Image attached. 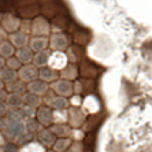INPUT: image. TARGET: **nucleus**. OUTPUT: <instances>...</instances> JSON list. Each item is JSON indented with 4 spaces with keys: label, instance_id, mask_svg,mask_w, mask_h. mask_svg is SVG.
<instances>
[{
    "label": "nucleus",
    "instance_id": "nucleus-1",
    "mask_svg": "<svg viewBox=\"0 0 152 152\" xmlns=\"http://www.w3.org/2000/svg\"><path fill=\"white\" fill-rule=\"evenodd\" d=\"M26 132L25 129V121L22 122H12V124H6L1 134L4 136L7 142H15Z\"/></svg>",
    "mask_w": 152,
    "mask_h": 152
},
{
    "label": "nucleus",
    "instance_id": "nucleus-2",
    "mask_svg": "<svg viewBox=\"0 0 152 152\" xmlns=\"http://www.w3.org/2000/svg\"><path fill=\"white\" fill-rule=\"evenodd\" d=\"M51 28L50 22L47 21L44 17L41 15H37L32 19V30H30V34L33 37H50L51 36Z\"/></svg>",
    "mask_w": 152,
    "mask_h": 152
},
{
    "label": "nucleus",
    "instance_id": "nucleus-3",
    "mask_svg": "<svg viewBox=\"0 0 152 152\" xmlns=\"http://www.w3.org/2000/svg\"><path fill=\"white\" fill-rule=\"evenodd\" d=\"M70 47V37L64 33H53L50 36L48 48L51 52H66Z\"/></svg>",
    "mask_w": 152,
    "mask_h": 152
},
{
    "label": "nucleus",
    "instance_id": "nucleus-4",
    "mask_svg": "<svg viewBox=\"0 0 152 152\" xmlns=\"http://www.w3.org/2000/svg\"><path fill=\"white\" fill-rule=\"evenodd\" d=\"M85 121H86V113L80 107L67 108V125L71 129H81Z\"/></svg>",
    "mask_w": 152,
    "mask_h": 152
},
{
    "label": "nucleus",
    "instance_id": "nucleus-5",
    "mask_svg": "<svg viewBox=\"0 0 152 152\" xmlns=\"http://www.w3.org/2000/svg\"><path fill=\"white\" fill-rule=\"evenodd\" d=\"M50 89L53 91V93L56 96H60V97H66V99H70L71 96L74 95L73 92V82L66 81V80H56L55 82L50 85Z\"/></svg>",
    "mask_w": 152,
    "mask_h": 152
},
{
    "label": "nucleus",
    "instance_id": "nucleus-6",
    "mask_svg": "<svg viewBox=\"0 0 152 152\" xmlns=\"http://www.w3.org/2000/svg\"><path fill=\"white\" fill-rule=\"evenodd\" d=\"M21 21L22 19H19L14 14H4L1 17V21H0V26L4 29V32L7 34H12L15 32H19Z\"/></svg>",
    "mask_w": 152,
    "mask_h": 152
},
{
    "label": "nucleus",
    "instance_id": "nucleus-7",
    "mask_svg": "<svg viewBox=\"0 0 152 152\" xmlns=\"http://www.w3.org/2000/svg\"><path fill=\"white\" fill-rule=\"evenodd\" d=\"M18 80H21L22 82L29 84V82L39 80V69L34 67L33 64H25L18 70Z\"/></svg>",
    "mask_w": 152,
    "mask_h": 152
},
{
    "label": "nucleus",
    "instance_id": "nucleus-8",
    "mask_svg": "<svg viewBox=\"0 0 152 152\" xmlns=\"http://www.w3.org/2000/svg\"><path fill=\"white\" fill-rule=\"evenodd\" d=\"M36 119L39 121L42 127H51L53 125V111L47 106L39 107L36 113Z\"/></svg>",
    "mask_w": 152,
    "mask_h": 152
},
{
    "label": "nucleus",
    "instance_id": "nucleus-9",
    "mask_svg": "<svg viewBox=\"0 0 152 152\" xmlns=\"http://www.w3.org/2000/svg\"><path fill=\"white\" fill-rule=\"evenodd\" d=\"M36 138H37V141H39L45 149L52 148V145L55 144V141H56V137H55V134L50 130V127L41 129V130L37 133Z\"/></svg>",
    "mask_w": 152,
    "mask_h": 152
},
{
    "label": "nucleus",
    "instance_id": "nucleus-10",
    "mask_svg": "<svg viewBox=\"0 0 152 152\" xmlns=\"http://www.w3.org/2000/svg\"><path fill=\"white\" fill-rule=\"evenodd\" d=\"M26 91L33 93V95H36V96L42 97V96L50 91V85L45 84V82H42L41 80H34V81L26 84Z\"/></svg>",
    "mask_w": 152,
    "mask_h": 152
},
{
    "label": "nucleus",
    "instance_id": "nucleus-11",
    "mask_svg": "<svg viewBox=\"0 0 152 152\" xmlns=\"http://www.w3.org/2000/svg\"><path fill=\"white\" fill-rule=\"evenodd\" d=\"M67 64H69V62H67V58H66L64 52H51L50 63H48L50 67H52L53 70L60 71L62 69L66 67Z\"/></svg>",
    "mask_w": 152,
    "mask_h": 152
},
{
    "label": "nucleus",
    "instance_id": "nucleus-12",
    "mask_svg": "<svg viewBox=\"0 0 152 152\" xmlns=\"http://www.w3.org/2000/svg\"><path fill=\"white\" fill-rule=\"evenodd\" d=\"M8 41L11 42V45L14 47L15 50H19L22 47L29 45L30 36L25 34V33H22V32H15L12 34H8Z\"/></svg>",
    "mask_w": 152,
    "mask_h": 152
},
{
    "label": "nucleus",
    "instance_id": "nucleus-13",
    "mask_svg": "<svg viewBox=\"0 0 152 152\" xmlns=\"http://www.w3.org/2000/svg\"><path fill=\"white\" fill-rule=\"evenodd\" d=\"M78 71H80V74H81L82 77H85L86 80H92V78L96 77L97 73H99V70H97V67H96L95 64L91 63V62L86 59L81 60V64H80V67H78Z\"/></svg>",
    "mask_w": 152,
    "mask_h": 152
},
{
    "label": "nucleus",
    "instance_id": "nucleus-14",
    "mask_svg": "<svg viewBox=\"0 0 152 152\" xmlns=\"http://www.w3.org/2000/svg\"><path fill=\"white\" fill-rule=\"evenodd\" d=\"M39 80H41L42 82L51 85L52 82H55L56 80H59V71L53 70L52 67L47 66V67H42L39 70Z\"/></svg>",
    "mask_w": 152,
    "mask_h": 152
},
{
    "label": "nucleus",
    "instance_id": "nucleus-15",
    "mask_svg": "<svg viewBox=\"0 0 152 152\" xmlns=\"http://www.w3.org/2000/svg\"><path fill=\"white\" fill-rule=\"evenodd\" d=\"M48 41H50V37H30L29 48L33 51V53L44 52L48 50Z\"/></svg>",
    "mask_w": 152,
    "mask_h": 152
},
{
    "label": "nucleus",
    "instance_id": "nucleus-16",
    "mask_svg": "<svg viewBox=\"0 0 152 152\" xmlns=\"http://www.w3.org/2000/svg\"><path fill=\"white\" fill-rule=\"evenodd\" d=\"M78 75H80V71H78V66H77V64L69 63L66 67L62 69V70L59 71V78L66 80V81H70V82L77 81Z\"/></svg>",
    "mask_w": 152,
    "mask_h": 152
},
{
    "label": "nucleus",
    "instance_id": "nucleus-17",
    "mask_svg": "<svg viewBox=\"0 0 152 152\" xmlns=\"http://www.w3.org/2000/svg\"><path fill=\"white\" fill-rule=\"evenodd\" d=\"M33 56H34V53H33V51L30 50V48H29V45L22 47V48L15 51V58L21 62L22 66H25V64H32Z\"/></svg>",
    "mask_w": 152,
    "mask_h": 152
},
{
    "label": "nucleus",
    "instance_id": "nucleus-18",
    "mask_svg": "<svg viewBox=\"0 0 152 152\" xmlns=\"http://www.w3.org/2000/svg\"><path fill=\"white\" fill-rule=\"evenodd\" d=\"M67 62L71 64H77L78 62L82 60V48L80 45H70L67 48V51L64 52Z\"/></svg>",
    "mask_w": 152,
    "mask_h": 152
},
{
    "label": "nucleus",
    "instance_id": "nucleus-19",
    "mask_svg": "<svg viewBox=\"0 0 152 152\" xmlns=\"http://www.w3.org/2000/svg\"><path fill=\"white\" fill-rule=\"evenodd\" d=\"M50 130L56 138H70L71 134V127L67 124H53L50 127Z\"/></svg>",
    "mask_w": 152,
    "mask_h": 152
},
{
    "label": "nucleus",
    "instance_id": "nucleus-20",
    "mask_svg": "<svg viewBox=\"0 0 152 152\" xmlns=\"http://www.w3.org/2000/svg\"><path fill=\"white\" fill-rule=\"evenodd\" d=\"M50 56H51V51L50 50L44 51V52L34 53L32 64L34 66V67L39 69V70H40V69H42V67H47V66H48V63H50Z\"/></svg>",
    "mask_w": 152,
    "mask_h": 152
},
{
    "label": "nucleus",
    "instance_id": "nucleus-21",
    "mask_svg": "<svg viewBox=\"0 0 152 152\" xmlns=\"http://www.w3.org/2000/svg\"><path fill=\"white\" fill-rule=\"evenodd\" d=\"M4 91L7 93H14V95H25L28 91H26V84L22 82L21 80H17L14 82H10V84L4 85Z\"/></svg>",
    "mask_w": 152,
    "mask_h": 152
},
{
    "label": "nucleus",
    "instance_id": "nucleus-22",
    "mask_svg": "<svg viewBox=\"0 0 152 152\" xmlns=\"http://www.w3.org/2000/svg\"><path fill=\"white\" fill-rule=\"evenodd\" d=\"M47 107H50L52 111H63V110H67L69 107H70V103H69V99H66V97L55 96L52 99V102Z\"/></svg>",
    "mask_w": 152,
    "mask_h": 152
},
{
    "label": "nucleus",
    "instance_id": "nucleus-23",
    "mask_svg": "<svg viewBox=\"0 0 152 152\" xmlns=\"http://www.w3.org/2000/svg\"><path fill=\"white\" fill-rule=\"evenodd\" d=\"M6 104H7L8 108H14L18 110L23 106V95H14V93H7V97H6Z\"/></svg>",
    "mask_w": 152,
    "mask_h": 152
},
{
    "label": "nucleus",
    "instance_id": "nucleus-24",
    "mask_svg": "<svg viewBox=\"0 0 152 152\" xmlns=\"http://www.w3.org/2000/svg\"><path fill=\"white\" fill-rule=\"evenodd\" d=\"M18 80V71L11 70L8 67H4L3 70L0 71V81L3 82L4 85L10 84V82H14Z\"/></svg>",
    "mask_w": 152,
    "mask_h": 152
},
{
    "label": "nucleus",
    "instance_id": "nucleus-25",
    "mask_svg": "<svg viewBox=\"0 0 152 152\" xmlns=\"http://www.w3.org/2000/svg\"><path fill=\"white\" fill-rule=\"evenodd\" d=\"M23 104L29 107H33V108H39L42 106V99L40 96H36L30 92H26L23 95Z\"/></svg>",
    "mask_w": 152,
    "mask_h": 152
},
{
    "label": "nucleus",
    "instance_id": "nucleus-26",
    "mask_svg": "<svg viewBox=\"0 0 152 152\" xmlns=\"http://www.w3.org/2000/svg\"><path fill=\"white\" fill-rule=\"evenodd\" d=\"M4 121H6V124H12V122H22V121H25V118L21 113V108H18V110L8 108L7 114L4 117Z\"/></svg>",
    "mask_w": 152,
    "mask_h": 152
},
{
    "label": "nucleus",
    "instance_id": "nucleus-27",
    "mask_svg": "<svg viewBox=\"0 0 152 152\" xmlns=\"http://www.w3.org/2000/svg\"><path fill=\"white\" fill-rule=\"evenodd\" d=\"M15 53V48L11 45V42L8 41H3L0 42V58H3V59H10V58L14 56Z\"/></svg>",
    "mask_w": 152,
    "mask_h": 152
},
{
    "label": "nucleus",
    "instance_id": "nucleus-28",
    "mask_svg": "<svg viewBox=\"0 0 152 152\" xmlns=\"http://www.w3.org/2000/svg\"><path fill=\"white\" fill-rule=\"evenodd\" d=\"M25 129H26V133L37 136V133L41 129H44V127L40 125V122L36 118H30V119H25Z\"/></svg>",
    "mask_w": 152,
    "mask_h": 152
},
{
    "label": "nucleus",
    "instance_id": "nucleus-29",
    "mask_svg": "<svg viewBox=\"0 0 152 152\" xmlns=\"http://www.w3.org/2000/svg\"><path fill=\"white\" fill-rule=\"evenodd\" d=\"M100 119H102V117L100 115H96V114H92L91 117H86V121L84 122V125H82V132H91L93 130L97 125H99Z\"/></svg>",
    "mask_w": 152,
    "mask_h": 152
},
{
    "label": "nucleus",
    "instance_id": "nucleus-30",
    "mask_svg": "<svg viewBox=\"0 0 152 152\" xmlns=\"http://www.w3.org/2000/svg\"><path fill=\"white\" fill-rule=\"evenodd\" d=\"M71 138H56L55 144L52 145L53 152H66L69 149V147L71 145Z\"/></svg>",
    "mask_w": 152,
    "mask_h": 152
},
{
    "label": "nucleus",
    "instance_id": "nucleus-31",
    "mask_svg": "<svg viewBox=\"0 0 152 152\" xmlns=\"http://www.w3.org/2000/svg\"><path fill=\"white\" fill-rule=\"evenodd\" d=\"M45 151L47 149L44 148L37 140H34V141H32L30 144L19 148V152H45Z\"/></svg>",
    "mask_w": 152,
    "mask_h": 152
},
{
    "label": "nucleus",
    "instance_id": "nucleus-32",
    "mask_svg": "<svg viewBox=\"0 0 152 152\" xmlns=\"http://www.w3.org/2000/svg\"><path fill=\"white\" fill-rule=\"evenodd\" d=\"M34 140H37L34 134H30V133H26V132H25V133H23L21 137L18 138V140L14 142V144L17 145L18 148H22V147H25V145L30 144V142L34 141Z\"/></svg>",
    "mask_w": 152,
    "mask_h": 152
},
{
    "label": "nucleus",
    "instance_id": "nucleus-33",
    "mask_svg": "<svg viewBox=\"0 0 152 152\" xmlns=\"http://www.w3.org/2000/svg\"><path fill=\"white\" fill-rule=\"evenodd\" d=\"M53 124H67V110L53 111Z\"/></svg>",
    "mask_w": 152,
    "mask_h": 152
},
{
    "label": "nucleus",
    "instance_id": "nucleus-34",
    "mask_svg": "<svg viewBox=\"0 0 152 152\" xmlns=\"http://www.w3.org/2000/svg\"><path fill=\"white\" fill-rule=\"evenodd\" d=\"M21 113L23 115L25 119H30V118H36V113H37V108H33V107H29V106H23L21 107Z\"/></svg>",
    "mask_w": 152,
    "mask_h": 152
},
{
    "label": "nucleus",
    "instance_id": "nucleus-35",
    "mask_svg": "<svg viewBox=\"0 0 152 152\" xmlns=\"http://www.w3.org/2000/svg\"><path fill=\"white\" fill-rule=\"evenodd\" d=\"M6 67L11 69V70L18 71L19 69L22 67V63H21V62H19V60H18L15 56H12V58H10V59L6 60Z\"/></svg>",
    "mask_w": 152,
    "mask_h": 152
},
{
    "label": "nucleus",
    "instance_id": "nucleus-36",
    "mask_svg": "<svg viewBox=\"0 0 152 152\" xmlns=\"http://www.w3.org/2000/svg\"><path fill=\"white\" fill-rule=\"evenodd\" d=\"M30 30H32V21L30 19H22L19 32L25 33V34H30Z\"/></svg>",
    "mask_w": 152,
    "mask_h": 152
},
{
    "label": "nucleus",
    "instance_id": "nucleus-37",
    "mask_svg": "<svg viewBox=\"0 0 152 152\" xmlns=\"http://www.w3.org/2000/svg\"><path fill=\"white\" fill-rule=\"evenodd\" d=\"M84 132L81 129H71V134H70V138L71 141L74 140V141H81L82 138H84Z\"/></svg>",
    "mask_w": 152,
    "mask_h": 152
},
{
    "label": "nucleus",
    "instance_id": "nucleus-38",
    "mask_svg": "<svg viewBox=\"0 0 152 152\" xmlns=\"http://www.w3.org/2000/svg\"><path fill=\"white\" fill-rule=\"evenodd\" d=\"M82 151H84V145H82V142L81 141H73L66 152H82Z\"/></svg>",
    "mask_w": 152,
    "mask_h": 152
},
{
    "label": "nucleus",
    "instance_id": "nucleus-39",
    "mask_svg": "<svg viewBox=\"0 0 152 152\" xmlns=\"http://www.w3.org/2000/svg\"><path fill=\"white\" fill-rule=\"evenodd\" d=\"M81 85H82V92H92L93 86H95L92 80H82Z\"/></svg>",
    "mask_w": 152,
    "mask_h": 152
},
{
    "label": "nucleus",
    "instance_id": "nucleus-40",
    "mask_svg": "<svg viewBox=\"0 0 152 152\" xmlns=\"http://www.w3.org/2000/svg\"><path fill=\"white\" fill-rule=\"evenodd\" d=\"M81 102H82V99H81V96L80 95H73L70 99H69L70 107H80L81 106Z\"/></svg>",
    "mask_w": 152,
    "mask_h": 152
},
{
    "label": "nucleus",
    "instance_id": "nucleus-41",
    "mask_svg": "<svg viewBox=\"0 0 152 152\" xmlns=\"http://www.w3.org/2000/svg\"><path fill=\"white\" fill-rule=\"evenodd\" d=\"M55 96H56V95L53 93V91H51V89H50V91H48V92H47L45 95H44V96L41 97V99H42V104L48 106V104H50V103L52 102V99L55 97Z\"/></svg>",
    "mask_w": 152,
    "mask_h": 152
},
{
    "label": "nucleus",
    "instance_id": "nucleus-42",
    "mask_svg": "<svg viewBox=\"0 0 152 152\" xmlns=\"http://www.w3.org/2000/svg\"><path fill=\"white\" fill-rule=\"evenodd\" d=\"M3 152H19V148L14 142H6L3 145Z\"/></svg>",
    "mask_w": 152,
    "mask_h": 152
},
{
    "label": "nucleus",
    "instance_id": "nucleus-43",
    "mask_svg": "<svg viewBox=\"0 0 152 152\" xmlns=\"http://www.w3.org/2000/svg\"><path fill=\"white\" fill-rule=\"evenodd\" d=\"M74 41L77 42V44H85V42L88 41V37L86 36H84L81 32H78V33H75V37H74Z\"/></svg>",
    "mask_w": 152,
    "mask_h": 152
},
{
    "label": "nucleus",
    "instance_id": "nucleus-44",
    "mask_svg": "<svg viewBox=\"0 0 152 152\" xmlns=\"http://www.w3.org/2000/svg\"><path fill=\"white\" fill-rule=\"evenodd\" d=\"M73 92H74V95H80V96H81V93H82L81 81H74V82H73Z\"/></svg>",
    "mask_w": 152,
    "mask_h": 152
},
{
    "label": "nucleus",
    "instance_id": "nucleus-45",
    "mask_svg": "<svg viewBox=\"0 0 152 152\" xmlns=\"http://www.w3.org/2000/svg\"><path fill=\"white\" fill-rule=\"evenodd\" d=\"M7 111H8L7 104H6L4 102H1V103H0V118H4V117H6Z\"/></svg>",
    "mask_w": 152,
    "mask_h": 152
},
{
    "label": "nucleus",
    "instance_id": "nucleus-46",
    "mask_svg": "<svg viewBox=\"0 0 152 152\" xmlns=\"http://www.w3.org/2000/svg\"><path fill=\"white\" fill-rule=\"evenodd\" d=\"M8 39V34L6 32H4V29L0 26V42H3V41H7Z\"/></svg>",
    "mask_w": 152,
    "mask_h": 152
},
{
    "label": "nucleus",
    "instance_id": "nucleus-47",
    "mask_svg": "<svg viewBox=\"0 0 152 152\" xmlns=\"http://www.w3.org/2000/svg\"><path fill=\"white\" fill-rule=\"evenodd\" d=\"M6 97H7V92L4 89H0V103L6 102Z\"/></svg>",
    "mask_w": 152,
    "mask_h": 152
},
{
    "label": "nucleus",
    "instance_id": "nucleus-48",
    "mask_svg": "<svg viewBox=\"0 0 152 152\" xmlns=\"http://www.w3.org/2000/svg\"><path fill=\"white\" fill-rule=\"evenodd\" d=\"M4 67H6V59H3V58H0V71L3 70Z\"/></svg>",
    "mask_w": 152,
    "mask_h": 152
},
{
    "label": "nucleus",
    "instance_id": "nucleus-49",
    "mask_svg": "<svg viewBox=\"0 0 152 152\" xmlns=\"http://www.w3.org/2000/svg\"><path fill=\"white\" fill-rule=\"evenodd\" d=\"M4 126H6V121H4V118H0V132H3Z\"/></svg>",
    "mask_w": 152,
    "mask_h": 152
},
{
    "label": "nucleus",
    "instance_id": "nucleus-50",
    "mask_svg": "<svg viewBox=\"0 0 152 152\" xmlns=\"http://www.w3.org/2000/svg\"><path fill=\"white\" fill-rule=\"evenodd\" d=\"M6 142H7V141H6V138H4V136L1 134V132H0V147H3Z\"/></svg>",
    "mask_w": 152,
    "mask_h": 152
},
{
    "label": "nucleus",
    "instance_id": "nucleus-51",
    "mask_svg": "<svg viewBox=\"0 0 152 152\" xmlns=\"http://www.w3.org/2000/svg\"><path fill=\"white\" fill-rule=\"evenodd\" d=\"M0 89H4V84L1 81H0Z\"/></svg>",
    "mask_w": 152,
    "mask_h": 152
},
{
    "label": "nucleus",
    "instance_id": "nucleus-52",
    "mask_svg": "<svg viewBox=\"0 0 152 152\" xmlns=\"http://www.w3.org/2000/svg\"><path fill=\"white\" fill-rule=\"evenodd\" d=\"M0 152H3V147H0Z\"/></svg>",
    "mask_w": 152,
    "mask_h": 152
},
{
    "label": "nucleus",
    "instance_id": "nucleus-53",
    "mask_svg": "<svg viewBox=\"0 0 152 152\" xmlns=\"http://www.w3.org/2000/svg\"><path fill=\"white\" fill-rule=\"evenodd\" d=\"M45 152H53V151H51V149H47V151Z\"/></svg>",
    "mask_w": 152,
    "mask_h": 152
}]
</instances>
